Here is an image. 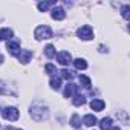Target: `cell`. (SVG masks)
I'll use <instances>...</instances> for the list:
<instances>
[{"label": "cell", "mask_w": 130, "mask_h": 130, "mask_svg": "<svg viewBox=\"0 0 130 130\" xmlns=\"http://www.w3.org/2000/svg\"><path fill=\"white\" fill-rule=\"evenodd\" d=\"M100 127H101L103 130H109V128L112 127V118H103V119L100 121Z\"/></svg>", "instance_id": "5bb4252c"}, {"label": "cell", "mask_w": 130, "mask_h": 130, "mask_svg": "<svg viewBox=\"0 0 130 130\" xmlns=\"http://www.w3.org/2000/svg\"><path fill=\"white\" fill-rule=\"evenodd\" d=\"M128 11H130V6H128V5H124V6H122V9H121V12H122V17H124V19H128V17H130Z\"/></svg>", "instance_id": "7402d4cb"}, {"label": "cell", "mask_w": 130, "mask_h": 130, "mask_svg": "<svg viewBox=\"0 0 130 130\" xmlns=\"http://www.w3.org/2000/svg\"><path fill=\"white\" fill-rule=\"evenodd\" d=\"M34 37H35V40H38V41H40V40H47V38L52 37V29H51L49 26H46V25H40V26L35 28Z\"/></svg>", "instance_id": "6da1fadb"}, {"label": "cell", "mask_w": 130, "mask_h": 130, "mask_svg": "<svg viewBox=\"0 0 130 130\" xmlns=\"http://www.w3.org/2000/svg\"><path fill=\"white\" fill-rule=\"evenodd\" d=\"M17 57H19V61H20V63L26 64V63H29V60L32 58V52H31V51L23 49V51H20V54H19Z\"/></svg>", "instance_id": "ba28073f"}, {"label": "cell", "mask_w": 130, "mask_h": 130, "mask_svg": "<svg viewBox=\"0 0 130 130\" xmlns=\"http://www.w3.org/2000/svg\"><path fill=\"white\" fill-rule=\"evenodd\" d=\"M12 37V31L8 29V28H3L0 29V40H9Z\"/></svg>", "instance_id": "7c38bea8"}, {"label": "cell", "mask_w": 130, "mask_h": 130, "mask_svg": "<svg viewBox=\"0 0 130 130\" xmlns=\"http://www.w3.org/2000/svg\"><path fill=\"white\" fill-rule=\"evenodd\" d=\"M51 87L55 89V90H58V89L61 87V78H58V77H52V78H51Z\"/></svg>", "instance_id": "2e32d148"}, {"label": "cell", "mask_w": 130, "mask_h": 130, "mask_svg": "<svg viewBox=\"0 0 130 130\" xmlns=\"http://www.w3.org/2000/svg\"><path fill=\"white\" fill-rule=\"evenodd\" d=\"M80 83H81V86H83V87H86V89H90V87H92L90 78H87L86 75H80Z\"/></svg>", "instance_id": "9a60e30c"}, {"label": "cell", "mask_w": 130, "mask_h": 130, "mask_svg": "<svg viewBox=\"0 0 130 130\" xmlns=\"http://www.w3.org/2000/svg\"><path fill=\"white\" fill-rule=\"evenodd\" d=\"M2 116L9 121H17L19 119V110L15 107H5L2 110Z\"/></svg>", "instance_id": "3957f363"}, {"label": "cell", "mask_w": 130, "mask_h": 130, "mask_svg": "<svg viewBox=\"0 0 130 130\" xmlns=\"http://www.w3.org/2000/svg\"><path fill=\"white\" fill-rule=\"evenodd\" d=\"M71 124L74 125V127H80L81 125V119H80V116L75 113V115H72V118H71Z\"/></svg>", "instance_id": "ffe728a7"}, {"label": "cell", "mask_w": 130, "mask_h": 130, "mask_svg": "<svg viewBox=\"0 0 130 130\" xmlns=\"http://www.w3.org/2000/svg\"><path fill=\"white\" fill-rule=\"evenodd\" d=\"M51 5H55V2H40V3H38V11L43 12V11H46Z\"/></svg>", "instance_id": "d6986e66"}, {"label": "cell", "mask_w": 130, "mask_h": 130, "mask_svg": "<svg viewBox=\"0 0 130 130\" xmlns=\"http://www.w3.org/2000/svg\"><path fill=\"white\" fill-rule=\"evenodd\" d=\"M109 130H121V128H119V127H110Z\"/></svg>", "instance_id": "603a6c76"}, {"label": "cell", "mask_w": 130, "mask_h": 130, "mask_svg": "<svg viewBox=\"0 0 130 130\" xmlns=\"http://www.w3.org/2000/svg\"><path fill=\"white\" fill-rule=\"evenodd\" d=\"M51 15H52L54 20H63L64 17H66V12H64V9H63L61 6H55V8L52 9Z\"/></svg>", "instance_id": "8992f818"}, {"label": "cell", "mask_w": 130, "mask_h": 130, "mask_svg": "<svg viewBox=\"0 0 130 130\" xmlns=\"http://www.w3.org/2000/svg\"><path fill=\"white\" fill-rule=\"evenodd\" d=\"M72 103H74V106H83V104H86V98L83 95H75Z\"/></svg>", "instance_id": "ac0fdd59"}, {"label": "cell", "mask_w": 130, "mask_h": 130, "mask_svg": "<svg viewBox=\"0 0 130 130\" xmlns=\"http://www.w3.org/2000/svg\"><path fill=\"white\" fill-rule=\"evenodd\" d=\"M72 63H74L75 69H78V71H84V69L87 68V63H86V60H83V58H77V60H74Z\"/></svg>", "instance_id": "30bf717a"}, {"label": "cell", "mask_w": 130, "mask_h": 130, "mask_svg": "<svg viewBox=\"0 0 130 130\" xmlns=\"http://www.w3.org/2000/svg\"><path fill=\"white\" fill-rule=\"evenodd\" d=\"M44 71H46V74H49V75H55V74H57V69H55L54 64H46Z\"/></svg>", "instance_id": "44dd1931"}, {"label": "cell", "mask_w": 130, "mask_h": 130, "mask_svg": "<svg viewBox=\"0 0 130 130\" xmlns=\"http://www.w3.org/2000/svg\"><path fill=\"white\" fill-rule=\"evenodd\" d=\"M55 57H57V61L61 64V66H68L69 63H72V55H71L68 51H61V52H58Z\"/></svg>", "instance_id": "277c9868"}, {"label": "cell", "mask_w": 130, "mask_h": 130, "mask_svg": "<svg viewBox=\"0 0 130 130\" xmlns=\"http://www.w3.org/2000/svg\"><path fill=\"white\" fill-rule=\"evenodd\" d=\"M104 101L103 100H92V103H90V109L92 110H95V112H101L103 109H104Z\"/></svg>", "instance_id": "9c48e42d"}, {"label": "cell", "mask_w": 130, "mask_h": 130, "mask_svg": "<svg viewBox=\"0 0 130 130\" xmlns=\"http://www.w3.org/2000/svg\"><path fill=\"white\" fill-rule=\"evenodd\" d=\"M6 49L9 51L11 55H15V57H17V55L20 54V51H22V49H20V44L15 43V41H8V43H6Z\"/></svg>", "instance_id": "52a82bcc"}, {"label": "cell", "mask_w": 130, "mask_h": 130, "mask_svg": "<svg viewBox=\"0 0 130 130\" xmlns=\"http://www.w3.org/2000/svg\"><path fill=\"white\" fill-rule=\"evenodd\" d=\"M83 122H84L87 127H92V125L96 124V116H95V115H86V116L83 118Z\"/></svg>", "instance_id": "8fae6325"}, {"label": "cell", "mask_w": 130, "mask_h": 130, "mask_svg": "<svg viewBox=\"0 0 130 130\" xmlns=\"http://www.w3.org/2000/svg\"><path fill=\"white\" fill-rule=\"evenodd\" d=\"M44 54H46L47 58H54V57L57 55V51H55V47H54L52 44H47V46L44 47Z\"/></svg>", "instance_id": "4fadbf2b"}, {"label": "cell", "mask_w": 130, "mask_h": 130, "mask_svg": "<svg viewBox=\"0 0 130 130\" xmlns=\"http://www.w3.org/2000/svg\"><path fill=\"white\" fill-rule=\"evenodd\" d=\"M60 74H61V78H64V80H72L74 78V72L69 71V69H63Z\"/></svg>", "instance_id": "e0dca14e"}, {"label": "cell", "mask_w": 130, "mask_h": 130, "mask_svg": "<svg viewBox=\"0 0 130 130\" xmlns=\"http://www.w3.org/2000/svg\"><path fill=\"white\" fill-rule=\"evenodd\" d=\"M77 35H78L81 40H92V38H93V31H92V28H90L89 25H84V26L78 28Z\"/></svg>", "instance_id": "7a4b0ae2"}, {"label": "cell", "mask_w": 130, "mask_h": 130, "mask_svg": "<svg viewBox=\"0 0 130 130\" xmlns=\"http://www.w3.org/2000/svg\"><path fill=\"white\" fill-rule=\"evenodd\" d=\"M78 86L77 84H74V83H68L66 84V89H64V96L66 98H71V96H74V95H78Z\"/></svg>", "instance_id": "5b68a950"}, {"label": "cell", "mask_w": 130, "mask_h": 130, "mask_svg": "<svg viewBox=\"0 0 130 130\" xmlns=\"http://www.w3.org/2000/svg\"><path fill=\"white\" fill-rule=\"evenodd\" d=\"M2 61H3V57H2V55H0V64H2Z\"/></svg>", "instance_id": "cb8c5ba5"}, {"label": "cell", "mask_w": 130, "mask_h": 130, "mask_svg": "<svg viewBox=\"0 0 130 130\" xmlns=\"http://www.w3.org/2000/svg\"><path fill=\"white\" fill-rule=\"evenodd\" d=\"M15 130H17V128H15Z\"/></svg>", "instance_id": "d4e9b609"}]
</instances>
